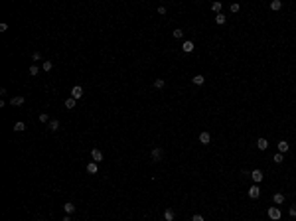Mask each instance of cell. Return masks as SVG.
I'll return each instance as SVG.
<instances>
[{
    "label": "cell",
    "instance_id": "44dd1931",
    "mask_svg": "<svg viewBox=\"0 0 296 221\" xmlns=\"http://www.w3.org/2000/svg\"><path fill=\"white\" fill-rule=\"evenodd\" d=\"M211 10L215 14H221V2H213V4H211Z\"/></svg>",
    "mask_w": 296,
    "mask_h": 221
},
{
    "label": "cell",
    "instance_id": "f1b7e54d",
    "mask_svg": "<svg viewBox=\"0 0 296 221\" xmlns=\"http://www.w3.org/2000/svg\"><path fill=\"white\" fill-rule=\"evenodd\" d=\"M191 221H205V219H204V215L196 213V215H194V217H191Z\"/></svg>",
    "mask_w": 296,
    "mask_h": 221
},
{
    "label": "cell",
    "instance_id": "f546056e",
    "mask_svg": "<svg viewBox=\"0 0 296 221\" xmlns=\"http://www.w3.org/2000/svg\"><path fill=\"white\" fill-rule=\"evenodd\" d=\"M32 57H34V61H39V59H42V53H39V52H34Z\"/></svg>",
    "mask_w": 296,
    "mask_h": 221
},
{
    "label": "cell",
    "instance_id": "83f0119b",
    "mask_svg": "<svg viewBox=\"0 0 296 221\" xmlns=\"http://www.w3.org/2000/svg\"><path fill=\"white\" fill-rule=\"evenodd\" d=\"M39 123H49V117H47L46 113H42V115H39Z\"/></svg>",
    "mask_w": 296,
    "mask_h": 221
},
{
    "label": "cell",
    "instance_id": "9a60e30c",
    "mask_svg": "<svg viewBox=\"0 0 296 221\" xmlns=\"http://www.w3.org/2000/svg\"><path fill=\"white\" fill-rule=\"evenodd\" d=\"M63 209H65V213H67V215L75 213V205H73V203H69V202H67L65 205H63Z\"/></svg>",
    "mask_w": 296,
    "mask_h": 221
},
{
    "label": "cell",
    "instance_id": "3957f363",
    "mask_svg": "<svg viewBox=\"0 0 296 221\" xmlns=\"http://www.w3.org/2000/svg\"><path fill=\"white\" fill-rule=\"evenodd\" d=\"M71 97L75 99V101H79V99L83 97V87H81V85H75L71 89Z\"/></svg>",
    "mask_w": 296,
    "mask_h": 221
},
{
    "label": "cell",
    "instance_id": "cb8c5ba5",
    "mask_svg": "<svg viewBox=\"0 0 296 221\" xmlns=\"http://www.w3.org/2000/svg\"><path fill=\"white\" fill-rule=\"evenodd\" d=\"M272 160H274L276 164H280V162H282V160H284V156H282V154H280V152H276L274 156H272Z\"/></svg>",
    "mask_w": 296,
    "mask_h": 221
},
{
    "label": "cell",
    "instance_id": "8992f818",
    "mask_svg": "<svg viewBox=\"0 0 296 221\" xmlns=\"http://www.w3.org/2000/svg\"><path fill=\"white\" fill-rule=\"evenodd\" d=\"M91 160L93 162H101V160H103V152L99 148H93L91 150Z\"/></svg>",
    "mask_w": 296,
    "mask_h": 221
},
{
    "label": "cell",
    "instance_id": "4fadbf2b",
    "mask_svg": "<svg viewBox=\"0 0 296 221\" xmlns=\"http://www.w3.org/2000/svg\"><path fill=\"white\" fill-rule=\"evenodd\" d=\"M272 202H274L276 205L284 203V194H274V195H272Z\"/></svg>",
    "mask_w": 296,
    "mask_h": 221
},
{
    "label": "cell",
    "instance_id": "d4e9b609",
    "mask_svg": "<svg viewBox=\"0 0 296 221\" xmlns=\"http://www.w3.org/2000/svg\"><path fill=\"white\" fill-rule=\"evenodd\" d=\"M38 73H39L38 65H30V75H38Z\"/></svg>",
    "mask_w": 296,
    "mask_h": 221
},
{
    "label": "cell",
    "instance_id": "7c38bea8",
    "mask_svg": "<svg viewBox=\"0 0 296 221\" xmlns=\"http://www.w3.org/2000/svg\"><path fill=\"white\" fill-rule=\"evenodd\" d=\"M87 172H89V174H97V172H99L97 162H89V164H87Z\"/></svg>",
    "mask_w": 296,
    "mask_h": 221
},
{
    "label": "cell",
    "instance_id": "ac0fdd59",
    "mask_svg": "<svg viewBox=\"0 0 296 221\" xmlns=\"http://www.w3.org/2000/svg\"><path fill=\"white\" fill-rule=\"evenodd\" d=\"M47 124H49V130H53V132H55V130H59V121H55V118H53V121H49Z\"/></svg>",
    "mask_w": 296,
    "mask_h": 221
},
{
    "label": "cell",
    "instance_id": "8fae6325",
    "mask_svg": "<svg viewBox=\"0 0 296 221\" xmlns=\"http://www.w3.org/2000/svg\"><path fill=\"white\" fill-rule=\"evenodd\" d=\"M199 142L201 144H209L211 142V134L209 132H201V134H199Z\"/></svg>",
    "mask_w": 296,
    "mask_h": 221
},
{
    "label": "cell",
    "instance_id": "ffe728a7",
    "mask_svg": "<svg viewBox=\"0 0 296 221\" xmlns=\"http://www.w3.org/2000/svg\"><path fill=\"white\" fill-rule=\"evenodd\" d=\"M164 219L166 221H174V211H172V209H166L164 211Z\"/></svg>",
    "mask_w": 296,
    "mask_h": 221
},
{
    "label": "cell",
    "instance_id": "4316f807",
    "mask_svg": "<svg viewBox=\"0 0 296 221\" xmlns=\"http://www.w3.org/2000/svg\"><path fill=\"white\" fill-rule=\"evenodd\" d=\"M52 67H53L52 61H44V71H52Z\"/></svg>",
    "mask_w": 296,
    "mask_h": 221
},
{
    "label": "cell",
    "instance_id": "e575fe53",
    "mask_svg": "<svg viewBox=\"0 0 296 221\" xmlns=\"http://www.w3.org/2000/svg\"><path fill=\"white\" fill-rule=\"evenodd\" d=\"M61 221H71V217H69V215H65V217H63Z\"/></svg>",
    "mask_w": 296,
    "mask_h": 221
},
{
    "label": "cell",
    "instance_id": "484cf974",
    "mask_svg": "<svg viewBox=\"0 0 296 221\" xmlns=\"http://www.w3.org/2000/svg\"><path fill=\"white\" fill-rule=\"evenodd\" d=\"M174 38H184V30L176 28V30H174Z\"/></svg>",
    "mask_w": 296,
    "mask_h": 221
},
{
    "label": "cell",
    "instance_id": "d6986e66",
    "mask_svg": "<svg viewBox=\"0 0 296 221\" xmlns=\"http://www.w3.org/2000/svg\"><path fill=\"white\" fill-rule=\"evenodd\" d=\"M270 8H272V10H280V8H282V2H280V0H272V2H270Z\"/></svg>",
    "mask_w": 296,
    "mask_h": 221
},
{
    "label": "cell",
    "instance_id": "30bf717a",
    "mask_svg": "<svg viewBox=\"0 0 296 221\" xmlns=\"http://www.w3.org/2000/svg\"><path fill=\"white\" fill-rule=\"evenodd\" d=\"M276 146H278V152H280V154H284V152H288V148H290L286 140H280V142L276 144Z\"/></svg>",
    "mask_w": 296,
    "mask_h": 221
},
{
    "label": "cell",
    "instance_id": "d6a6232c",
    "mask_svg": "<svg viewBox=\"0 0 296 221\" xmlns=\"http://www.w3.org/2000/svg\"><path fill=\"white\" fill-rule=\"evenodd\" d=\"M8 30V24H0V32H6Z\"/></svg>",
    "mask_w": 296,
    "mask_h": 221
},
{
    "label": "cell",
    "instance_id": "5b68a950",
    "mask_svg": "<svg viewBox=\"0 0 296 221\" xmlns=\"http://www.w3.org/2000/svg\"><path fill=\"white\" fill-rule=\"evenodd\" d=\"M259 195H261V188H259L257 184H255V186H251V188H249V197H251V199H259Z\"/></svg>",
    "mask_w": 296,
    "mask_h": 221
},
{
    "label": "cell",
    "instance_id": "9c48e42d",
    "mask_svg": "<svg viewBox=\"0 0 296 221\" xmlns=\"http://www.w3.org/2000/svg\"><path fill=\"white\" fill-rule=\"evenodd\" d=\"M257 148L259 150H267L269 148V140H267V138H259V140H257Z\"/></svg>",
    "mask_w": 296,
    "mask_h": 221
},
{
    "label": "cell",
    "instance_id": "1f68e13d",
    "mask_svg": "<svg viewBox=\"0 0 296 221\" xmlns=\"http://www.w3.org/2000/svg\"><path fill=\"white\" fill-rule=\"evenodd\" d=\"M288 213L292 215V217H296V205H292V207H290V211H288Z\"/></svg>",
    "mask_w": 296,
    "mask_h": 221
},
{
    "label": "cell",
    "instance_id": "277c9868",
    "mask_svg": "<svg viewBox=\"0 0 296 221\" xmlns=\"http://www.w3.org/2000/svg\"><path fill=\"white\" fill-rule=\"evenodd\" d=\"M251 178H253V182H255V184H261V182H263V178H264L263 170H253V172H251Z\"/></svg>",
    "mask_w": 296,
    "mask_h": 221
},
{
    "label": "cell",
    "instance_id": "ba28073f",
    "mask_svg": "<svg viewBox=\"0 0 296 221\" xmlns=\"http://www.w3.org/2000/svg\"><path fill=\"white\" fill-rule=\"evenodd\" d=\"M10 105H12V107H20V105H24V97H22V95L12 97V99H10Z\"/></svg>",
    "mask_w": 296,
    "mask_h": 221
},
{
    "label": "cell",
    "instance_id": "6da1fadb",
    "mask_svg": "<svg viewBox=\"0 0 296 221\" xmlns=\"http://www.w3.org/2000/svg\"><path fill=\"white\" fill-rule=\"evenodd\" d=\"M150 158H152V162H160V160L164 158V150L162 148H154L152 154H150Z\"/></svg>",
    "mask_w": 296,
    "mask_h": 221
},
{
    "label": "cell",
    "instance_id": "2e32d148",
    "mask_svg": "<svg viewBox=\"0 0 296 221\" xmlns=\"http://www.w3.org/2000/svg\"><path fill=\"white\" fill-rule=\"evenodd\" d=\"M14 130H16V132H22V130H26V123H22V121H18V123L14 124Z\"/></svg>",
    "mask_w": 296,
    "mask_h": 221
},
{
    "label": "cell",
    "instance_id": "836d02e7",
    "mask_svg": "<svg viewBox=\"0 0 296 221\" xmlns=\"http://www.w3.org/2000/svg\"><path fill=\"white\" fill-rule=\"evenodd\" d=\"M158 14H162V16H164V14H166V8H164V6H160V8H158Z\"/></svg>",
    "mask_w": 296,
    "mask_h": 221
},
{
    "label": "cell",
    "instance_id": "7402d4cb",
    "mask_svg": "<svg viewBox=\"0 0 296 221\" xmlns=\"http://www.w3.org/2000/svg\"><path fill=\"white\" fill-rule=\"evenodd\" d=\"M164 79H154V87H156V89H162V87H164Z\"/></svg>",
    "mask_w": 296,
    "mask_h": 221
},
{
    "label": "cell",
    "instance_id": "7a4b0ae2",
    "mask_svg": "<svg viewBox=\"0 0 296 221\" xmlns=\"http://www.w3.org/2000/svg\"><path fill=\"white\" fill-rule=\"evenodd\" d=\"M280 215H282V213H280V207H276V205H274V207L269 209V217L272 221H278V219H280Z\"/></svg>",
    "mask_w": 296,
    "mask_h": 221
},
{
    "label": "cell",
    "instance_id": "5bb4252c",
    "mask_svg": "<svg viewBox=\"0 0 296 221\" xmlns=\"http://www.w3.org/2000/svg\"><path fill=\"white\" fill-rule=\"evenodd\" d=\"M191 81H194V85H204L205 83V77H204V75H194Z\"/></svg>",
    "mask_w": 296,
    "mask_h": 221
},
{
    "label": "cell",
    "instance_id": "4dcf8cb0",
    "mask_svg": "<svg viewBox=\"0 0 296 221\" xmlns=\"http://www.w3.org/2000/svg\"><path fill=\"white\" fill-rule=\"evenodd\" d=\"M239 8H241L239 4H231V12H239Z\"/></svg>",
    "mask_w": 296,
    "mask_h": 221
},
{
    "label": "cell",
    "instance_id": "603a6c76",
    "mask_svg": "<svg viewBox=\"0 0 296 221\" xmlns=\"http://www.w3.org/2000/svg\"><path fill=\"white\" fill-rule=\"evenodd\" d=\"M225 20H227V18H225L223 14H217V16H215V22L219 24V26H221V24H225Z\"/></svg>",
    "mask_w": 296,
    "mask_h": 221
},
{
    "label": "cell",
    "instance_id": "52a82bcc",
    "mask_svg": "<svg viewBox=\"0 0 296 221\" xmlns=\"http://www.w3.org/2000/svg\"><path fill=\"white\" fill-rule=\"evenodd\" d=\"M182 50H184V53H191L194 50H196V46H194V42H184V46H182Z\"/></svg>",
    "mask_w": 296,
    "mask_h": 221
},
{
    "label": "cell",
    "instance_id": "e0dca14e",
    "mask_svg": "<svg viewBox=\"0 0 296 221\" xmlns=\"http://www.w3.org/2000/svg\"><path fill=\"white\" fill-rule=\"evenodd\" d=\"M75 103H77V101H75L73 97H69V99L65 101V109H69V111H71V109H75Z\"/></svg>",
    "mask_w": 296,
    "mask_h": 221
}]
</instances>
